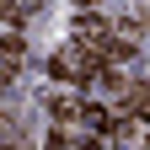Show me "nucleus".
Wrapping results in <instances>:
<instances>
[{"mask_svg":"<svg viewBox=\"0 0 150 150\" xmlns=\"http://www.w3.org/2000/svg\"><path fill=\"white\" fill-rule=\"evenodd\" d=\"M54 75H59V81H75V86H86V81H97V54H91L86 43H70V48H59L54 54V64H48Z\"/></svg>","mask_w":150,"mask_h":150,"instance_id":"obj_1","label":"nucleus"},{"mask_svg":"<svg viewBox=\"0 0 150 150\" xmlns=\"http://www.w3.org/2000/svg\"><path fill=\"white\" fill-rule=\"evenodd\" d=\"M43 11V0H6V16H32Z\"/></svg>","mask_w":150,"mask_h":150,"instance_id":"obj_2","label":"nucleus"},{"mask_svg":"<svg viewBox=\"0 0 150 150\" xmlns=\"http://www.w3.org/2000/svg\"><path fill=\"white\" fill-rule=\"evenodd\" d=\"M75 6H91V0H75Z\"/></svg>","mask_w":150,"mask_h":150,"instance_id":"obj_3","label":"nucleus"}]
</instances>
